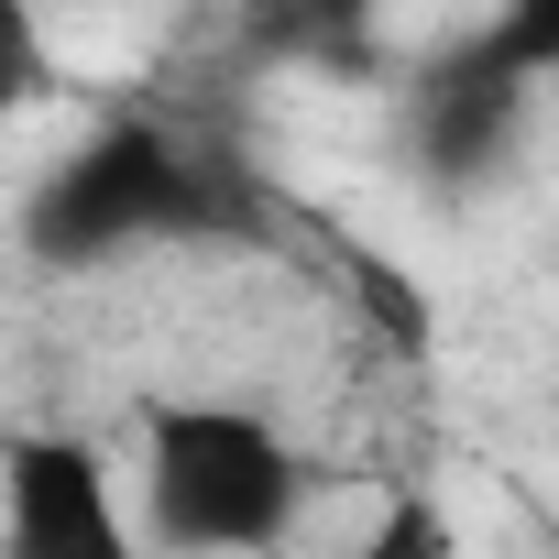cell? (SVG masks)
Instances as JSON below:
<instances>
[{"instance_id": "obj_5", "label": "cell", "mask_w": 559, "mask_h": 559, "mask_svg": "<svg viewBox=\"0 0 559 559\" xmlns=\"http://www.w3.org/2000/svg\"><path fill=\"white\" fill-rule=\"evenodd\" d=\"M384 0H241V45L286 67H362Z\"/></svg>"}, {"instance_id": "obj_6", "label": "cell", "mask_w": 559, "mask_h": 559, "mask_svg": "<svg viewBox=\"0 0 559 559\" xmlns=\"http://www.w3.org/2000/svg\"><path fill=\"white\" fill-rule=\"evenodd\" d=\"M56 67H45V23H34V0H0V121H12L23 99H45Z\"/></svg>"}, {"instance_id": "obj_3", "label": "cell", "mask_w": 559, "mask_h": 559, "mask_svg": "<svg viewBox=\"0 0 559 559\" xmlns=\"http://www.w3.org/2000/svg\"><path fill=\"white\" fill-rule=\"evenodd\" d=\"M559 67V0H504V12L461 45H439L406 88V165L439 198H472L504 176V154L526 143V110Z\"/></svg>"}, {"instance_id": "obj_7", "label": "cell", "mask_w": 559, "mask_h": 559, "mask_svg": "<svg viewBox=\"0 0 559 559\" xmlns=\"http://www.w3.org/2000/svg\"><path fill=\"white\" fill-rule=\"evenodd\" d=\"M439 548H450V526H439L428 504H395V526H384L362 559H439Z\"/></svg>"}, {"instance_id": "obj_1", "label": "cell", "mask_w": 559, "mask_h": 559, "mask_svg": "<svg viewBox=\"0 0 559 559\" xmlns=\"http://www.w3.org/2000/svg\"><path fill=\"white\" fill-rule=\"evenodd\" d=\"M241 176L219 143L154 121V110H110L88 121L45 187L23 198V252L45 274H99L121 252H154V241H209V230H241Z\"/></svg>"}, {"instance_id": "obj_2", "label": "cell", "mask_w": 559, "mask_h": 559, "mask_svg": "<svg viewBox=\"0 0 559 559\" xmlns=\"http://www.w3.org/2000/svg\"><path fill=\"white\" fill-rule=\"evenodd\" d=\"M308 504V461L263 406L165 395L143 417V526L176 559H263Z\"/></svg>"}, {"instance_id": "obj_4", "label": "cell", "mask_w": 559, "mask_h": 559, "mask_svg": "<svg viewBox=\"0 0 559 559\" xmlns=\"http://www.w3.org/2000/svg\"><path fill=\"white\" fill-rule=\"evenodd\" d=\"M0 559H143L99 439H78V428L0 439Z\"/></svg>"}]
</instances>
